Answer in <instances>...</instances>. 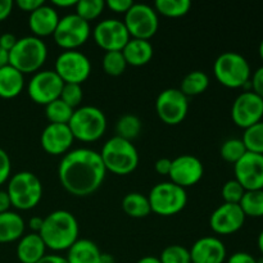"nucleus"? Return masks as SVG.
Here are the masks:
<instances>
[{
  "label": "nucleus",
  "mask_w": 263,
  "mask_h": 263,
  "mask_svg": "<svg viewBox=\"0 0 263 263\" xmlns=\"http://www.w3.org/2000/svg\"><path fill=\"white\" fill-rule=\"evenodd\" d=\"M152 212L159 216H174L181 212L187 203V194L184 187L171 181L159 182L152 187L148 195Z\"/></svg>",
  "instance_id": "8"
},
{
  "label": "nucleus",
  "mask_w": 263,
  "mask_h": 263,
  "mask_svg": "<svg viewBox=\"0 0 263 263\" xmlns=\"http://www.w3.org/2000/svg\"><path fill=\"white\" fill-rule=\"evenodd\" d=\"M141 131V121L135 115H123L116 123V133L125 140H134Z\"/></svg>",
  "instance_id": "31"
},
{
  "label": "nucleus",
  "mask_w": 263,
  "mask_h": 263,
  "mask_svg": "<svg viewBox=\"0 0 263 263\" xmlns=\"http://www.w3.org/2000/svg\"><path fill=\"white\" fill-rule=\"evenodd\" d=\"M68 127L74 139L91 143L104 135L107 130V117L100 108L82 105L73 110Z\"/></svg>",
  "instance_id": "5"
},
{
  "label": "nucleus",
  "mask_w": 263,
  "mask_h": 263,
  "mask_svg": "<svg viewBox=\"0 0 263 263\" xmlns=\"http://www.w3.org/2000/svg\"><path fill=\"white\" fill-rule=\"evenodd\" d=\"M244 193H246L244 187L235 179L229 180L222 186V190H221V194H222L223 200H225L223 203H230V204H239Z\"/></svg>",
  "instance_id": "39"
},
{
  "label": "nucleus",
  "mask_w": 263,
  "mask_h": 263,
  "mask_svg": "<svg viewBox=\"0 0 263 263\" xmlns=\"http://www.w3.org/2000/svg\"><path fill=\"white\" fill-rule=\"evenodd\" d=\"M41 146L51 156H64L73 144V135L68 125L49 123L41 134Z\"/></svg>",
  "instance_id": "19"
},
{
  "label": "nucleus",
  "mask_w": 263,
  "mask_h": 263,
  "mask_svg": "<svg viewBox=\"0 0 263 263\" xmlns=\"http://www.w3.org/2000/svg\"><path fill=\"white\" fill-rule=\"evenodd\" d=\"M14 3L12 0H0V22L10 15Z\"/></svg>",
  "instance_id": "47"
},
{
  "label": "nucleus",
  "mask_w": 263,
  "mask_h": 263,
  "mask_svg": "<svg viewBox=\"0 0 263 263\" xmlns=\"http://www.w3.org/2000/svg\"><path fill=\"white\" fill-rule=\"evenodd\" d=\"M63 85L64 82L54 69L39 71L28 82V95L37 104L48 105L49 103L59 99Z\"/></svg>",
  "instance_id": "13"
},
{
  "label": "nucleus",
  "mask_w": 263,
  "mask_h": 263,
  "mask_svg": "<svg viewBox=\"0 0 263 263\" xmlns=\"http://www.w3.org/2000/svg\"><path fill=\"white\" fill-rule=\"evenodd\" d=\"M43 223H44V218L39 217V216L31 217L30 221H28V226H30L31 230H32L33 233H36V234L40 233L41 228H43Z\"/></svg>",
  "instance_id": "50"
},
{
  "label": "nucleus",
  "mask_w": 263,
  "mask_h": 263,
  "mask_svg": "<svg viewBox=\"0 0 263 263\" xmlns=\"http://www.w3.org/2000/svg\"><path fill=\"white\" fill-rule=\"evenodd\" d=\"M258 53H259V57H261V59H262V62H263V40L261 41V44H259Z\"/></svg>",
  "instance_id": "55"
},
{
  "label": "nucleus",
  "mask_w": 263,
  "mask_h": 263,
  "mask_svg": "<svg viewBox=\"0 0 263 263\" xmlns=\"http://www.w3.org/2000/svg\"><path fill=\"white\" fill-rule=\"evenodd\" d=\"M246 222V215L239 204L223 203L216 208L210 217V226L218 235H230L240 230Z\"/></svg>",
  "instance_id": "18"
},
{
  "label": "nucleus",
  "mask_w": 263,
  "mask_h": 263,
  "mask_svg": "<svg viewBox=\"0 0 263 263\" xmlns=\"http://www.w3.org/2000/svg\"><path fill=\"white\" fill-rule=\"evenodd\" d=\"M251 89L263 99V66L257 68L251 76Z\"/></svg>",
  "instance_id": "41"
},
{
  "label": "nucleus",
  "mask_w": 263,
  "mask_h": 263,
  "mask_svg": "<svg viewBox=\"0 0 263 263\" xmlns=\"http://www.w3.org/2000/svg\"><path fill=\"white\" fill-rule=\"evenodd\" d=\"M136 263H161V261H159L158 257L145 256V257H143V258L139 259V261Z\"/></svg>",
  "instance_id": "53"
},
{
  "label": "nucleus",
  "mask_w": 263,
  "mask_h": 263,
  "mask_svg": "<svg viewBox=\"0 0 263 263\" xmlns=\"http://www.w3.org/2000/svg\"><path fill=\"white\" fill-rule=\"evenodd\" d=\"M10 207H12V203H10L7 190H0V213L8 212Z\"/></svg>",
  "instance_id": "48"
},
{
  "label": "nucleus",
  "mask_w": 263,
  "mask_h": 263,
  "mask_svg": "<svg viewBox=\"0 0 263 263\" xmlns=\"http://www.w3.org/2000/svg\"><path fill=\"white\" fill-rule=\"evenodd\" d=\"M10 171H12V163L9 156L4 149L0 148V185L10 179Z\"/></svg>",
  "instance_id": "40"
},
{
  "label": "nucleus",
  "mask_w": 263,
  "mask_h": 263,
  "mask_svg": "<svg viewBox=\"0 0 263 263\" xmlns=\"http://www.w3.org/2000/svg\"><path fill=\"white\" fill-rule=\"evenodd\" d=\"M127 63L123 57L122 50L105 51L103 57V69L109 76H121L125 72Z\"/></svg>",
  "instance_id": "34"
},
{
  "label": "nucleus",
  "mask_w": 263,
  "mask_h": 263,
  "mask_svg": "<svg viewBox=\"0 0 263 263\" xmlns=\"http://www.w3.org/2000/svg\"><path fill=\"white\" fill-rule=\"evenodd\" d=\"M231 118L238 127L244 130L261 122L263 118V99L252 90L241 92L234 100Z\"/></svg>",
  "instance_id": "14"
},
{
  "label": "nucleus",
  "mask_w": 263,
  "mask_h": 263,
  "mask_svg": "<svg viewBox=\"0 0 263 263\" xmlns=\"http://www.w3.org/2000/svg\"><path fill=\"white\" fill-rule=\"evenodd\" d=\"M156 110L164 123L179 125L186 117L189 100L180 89H166L157 97Z\"/></svg>",
  "instance_id": "12"
},
{
  "label": "nucleus",
  "mask_w": 263,
  "mask_h": 263,
  "mask_svg": "<svg viewBox=\"0 0 263 263\" xmlns=\"http://www.w3.org/2000/svg\"><path fill=\"white\" fill-rule=\"evenodd\" d=\"M73 110L66 104L63 100L57 99L54 102L45 105V116L50 123H59V125H68Z\"/></svg>",
  "instance_id": "32"
},
{
  "label": "nucleus",
  "mask_w": 263,
  "mask_h": 263,
  "mask_svg": "<svg viewBox=\"0 0 263 263\" xmlns=\"http://www.w3.org/2000/svg\"><path fill=\"white\" fill-rule=\"evenodd\" d=\"M92 37L105 51L122 50L131 39L125 23L116 18L100 21L92 30Z\"/></svg>",
  "instance_id": "15"
},
{
  "label": "nucleus",
  "mask_w": 263,
  "mask_h": 263,
  "mask_svg": "<svg viewBox=\"0 0 263 263\" xmlns=\"http://www.w3.org/2000/svg\"><path fill=\"white\" fill-rule=\"evenodd\" d=\"M204 175V167L199 158L192 154H182L172 159L170 179L171 182L181 187H189L198 184Z\"/></svg>",
  "instance_id": "17"
},
{
  "label": "nucleus",
  "mask_w": 263,
  "mask_h": 263,
  "mask_svg": "<svg viewBox=\"0 0 263 263\" xmlns=\"http://www.w3.org/2000/svg\"><path fill=\"white\" fill-rule=\"evenodd\" d=\"M123 23L130 33V37L149 40L158 31V13L152 5L145 3H134L133 7L125 13Z\"/></svg>",
  "instance_id": "9"
},
{
  "label": "nucleus",
  "mask_w": 263,
  "mask_h": 263,
  "mask_svg": "<svg viewBox=\"0 0 263 263\" xmlns=\"http://www.w3.org/2000/svg\"><path fill=\"white\" fill-rule=\"evenodd\" d=\"M80 226L77 218L64 210L54 211L44 217L39 235L51 251H68L79 240Z\"/></svg>",
  "instance_id": "2"
},
{
  "label": "nucleus",
  "mask_w": 263,
  "mask_h": 263,
  "mask_svg": "<svg viewBox=\"0 0 263 263\" xmlns=\"http://www.w3.org/2000/svg\"><path fill=\"white\" fill-rule=\"evenodd\" d=\"M99 154L105 170L115 175L131 174L139 164L138 149L131 141L120 136H113L105 141Z\"/></svg>",
  "instance_id": "3"
},
{
  "label": "nucleus",
  "mask_w": 263,
  "mask_h": 263,
  "mask_svg": "<svg viewBox=\"0 0 263 263\" xmlns=\"http://www.w3.org/2000/svg\"><path fill=\"white\" fill-rule=\"evenodd\" d=\"M104 163L98 152L79 148L63 156L58 167L62 186L74 197H87L102 186L105 179Z\"/></svg>",
  "instance_id": "1"
},
{
  "label": "nucleus",
  "mask_w": 263,
  "mask_h": 263,
  "mask_svg": "<svg viewBox=\"0 0 263 263\" xmlns=\"http://www.w3.org/2000/svg\"><path fill=\"white\" fill-rule=\"evenodd\" d=\"M7 64H9V53L3 48H0V68L5 67Z\"/></svg>",
  "instance_id": "52"
},
{
  "label": "nucleus",
  "mask_w": 263,
  "mask_h": 263,
  "mask_svg": "<svg viewBox=\"0 0 263 263\" xmlns=\"http://www.w3.org/2000/svg\"><path fill=\"white\" fill-rule=\"evenodd\" d=\"M154 49L149 40L143 39H133L127 41L122 54L126 59V63L134 67H141L148 64L153 58Z\"/></svg>",
  "instance_id": "23"
},
{
  "label": "nucleus",
  "mask_w": 263,
  "mask_h": 263,
  "mask_svg": "<svg viewBox=\"0 0 263 263\" xmlns=\"http://www.w3.org/2000/svg\"><path fill=\"white\" fill-rule=\"evenodd\" d=\"M246 153L247 148L241 139H229V140L223 141L220 149V154L222 157V159H225L226 162L233 164L240 161Z\"/></svg>",
  "instance_id": "35"
},
{
  "label": "nucleus",
  "mask_w": 263,
  "mask_h": 263,
  "mask_svg": "<svg viewBox=\"0 0 263 263\" xmlns=\"http://www.w3.org/2000/svg\"><path fill=\"white\" fill-rule=\"evenodd\" d=\"M54 71L64 84L81 85L91 73V63L81 51L64 50L57 58Z\"/></svg>",
  "instance_id": "11"
},
{
  "label": "nucleus",
  "mask_w": 263,
  "mask_h": 263,
  "mask_svg": "<svg viewBox=\"0 0 263 263\" xmlns=\"http://www.w3.org/2000/svg\"><path fill=\"white\" fill-rule=\"evenodd\" d=\"M239 205L246 217H263V190L246 192Z\"/></svg>",
  "instance_id": "29"
},
{
  "label": "nucleus",
  "mask_w": 263,
  "mask_h": 263,
  "mask_svg": "<svg viewBox=\"0 0 263 263\" xmlns=\"http://www.w3.org/2000/svg\"><path fill=\"white\" fill-rule=\"evenodd\" d=\"M17 40L18 39L15 37L13 33L10 32L2 33V35H0V48H3L4 50H7L8 53H9V51L14 48L15 44H17Z\"/></svg>",
  "instance_id": "45"
},
{
  "label": "nucleus",
  "mask_w": 263,
  "mask_h": 263,
  "mask_svg": "<svg viewBox=\"0 0 263 263\" xmlns=\"http://www.w3.org/2000/svg\"><path fill=\"white\" fill-rule=\"evenodd\" d=\"M105 7L104 0H77L76 14L86 22L95 20L103 13Z\"/></svg>",
  "instance_id": "36"
},
{
  "label": "nucleus",
  "mask_w": 263,
  "mask_h": 263,
  "mask_svg": "<svg viewBox=\"0 0 263 263\" xmlns=\"http://www.w3.org/2000/svg\"><path fill=\"white\" fill-rule=\"evenodd\" d=\"M48 58V46L36 36H25L17 40L9 51V64L25 73L37 72Z\"/></svg>",
  "instance_id": "4"
},
{
  "label": "nucleus",
  "mask_w": 263,
  "mask_h": 263,
  "mask_svg": "<svg viewBox=\"0 0 263 263\" xmlns=\"http://www.w3.org/2000/svg\"><path fill=\"white\" fill-rule=\"evenodd\" d=\"M7 193L12 207L21 211H28L40 203L43 197V185L35 174L21 171L9 179Z\"/></svg>",
  "instance_id": "6"
},
{
  "label": "nucleus",
  "mask_w": 263,
  "mask_h": 263,
  "mask_svg": "<svg viewBox=\"0 0 263 263\" xmlns=\"http://www.w3.org/2000/svg\"><path fill=\"white\" fill-rule=\"evenodd\" d=\"M122 210L133 218H144L151 215V203L148 197L141 193H128L122 199Z\"/></svg>",
  "instance_id": "27"
},
{
  "label": "nucleus",
  "mask_w": 263,
  "mask_h": 263,
  "mask_svg": "<svg viewBox=\"0 0 263 263\" xmlns=\"http://www.w3.org/2000/svg\"><path fill=\"white\" fill-rule=\"evenodd\" d=\"M25 86V77L22 72L10 64L0 68V98L12 99L18 97Z\"/></svg>",
  "instance_id": "25"
},
{
  "label": "nucleus",
  "mask_w": 263,
  "mask_h": 263,
  "mask_svg": "<svg viewBox=\"0 0 263 263\" xmlns=\"http://www.w3.org/2000/svg\"><path fill=\"white\" fill-rule=\"evenodd\" d=\"M192 8L190 0H157L154 3V9L157 13L171 18L182 17Z\"/></svg>",
  "instance_id": "30"
},
{
  "label": "nucleus",
  "mask_w": 263,
  "mask_h": 263,
  "mask_svg": "<svg viewBox=\"0 0 263 263\" xmlns=\"http://www.w3.org/2000/svg\"><path fill=\"white\" fill-rule=\"evenodd\" d=\"M25 220L18 213L8 211L0 213V243L20 240L25 233Z\"/></svg>",
  "instance_id": "26"
},
{
  "label": "nucleus",
  "mask_w": 263,
  "mask_h": 263,
  "mask_svg": "<svg viewBox=\"0 0 263 263\" xmlns=\"http://www.w3.org/2000/svg\"><path fill=\"white\" fill-rule=\"evenodd\" d=\"M172 159L168 158H159L156 162V171L157 174L163 175V176H168L170 171H171Z\"/></svg>",
  "instance_id": "46"
},
{
  "label": "nucleus",
  "mask_w": 263,
  "mask_h": 263,
  "mask_svg": "<svg viewBox=\"0 0 263 263\" xmlns=\"http://www.w3.org/2000/svg\"><path fill=\"white\" fill-rule=\"evenodd\" d=\"M241 140L246 145L247 152L263 154V121L246 128Z\"/></svg>",
  "instance_id": "33"
},
{
  "label": "nucleus",
  "mask_w": 263,
  "mask_h": 263,
  "mask_svg": "<svg viewBox=\"0 0 263 263\" xmlns=\"http://www.w3.org/2000/svg\"><path fill=\"white\" fill-rule=\"evenodd\" d=\"M226 263H257V259L247 252H236L229 257Z\"/></svg>",
  "instance_id": "44"
},
{
  "label": "nucleus",
  "mask_w": 263,
  "mask_h": 263,
  "mask_svg": "<svg viewBox=\"0 0 263 263\" xmlns=\"http://www.w3.org/2000/svg\"><path fill=\"white\" fill-rule=\"evenodd\" d=\"M82 97H84V92H82L81 85L64 84L59 99L63 100L72 109H76L82 102Z\"/></svg>",
  "instance_id": "38"
},
{
  "label": "nucleus",
  "mask_w": 263,
  "mask_h": 263,
  "mask_svg": "<svg viewBox=\"0 0 263 263\" xmlns=\"http://www.w3.org/2000/svg\"><path fill=\"white\" fill-rule=\"evenodd\" d=\"M192 263H223L228 257L222 240L215 236H204L189 249Z\"/></svg>",
  "instance_id": "20"
},
{
  "label": "nucleus",
  "mask_w": 263,
  "mask_h": 263,
  "mask_svg": "<svg viewBox=\"0 0 263 263\" xmlns=\"http://www.w3.org/2000/svg\"><path fill=\"white\" fill-rule=\"evenodd\" d=\"M210 85V77L203 71H193L189 72L186 76L182 79L180 85V91L185 97H195L207 90Z\"/></svg>",
  "instance_id": "28"
},
{
  "label": "nucleus",
  "mask_w": 263,
  "mask_h": 263,
  "mask_svg": "<svg viewBox=\"0 0 263 263\" xmlns=\"http://www.w3.org/2000/svg\"><path fill=\"white\" fill-rule=\"evenodd\" d=\"M59 14L55 8L50 5L43 4L40 8L30 13L28 17V26L36 37L53 35L59 22Z\"/></svg>",
  "instance_id": "21"
},
{
  "label": "nucleus",
  "mask_w": 263,
  "mask_h": 263,
  "mask_svg": "<svg viewBox=\"0 0 263 263\" xmlns=\"http://www.w3.org/2000/svg\"><path fill=\"white\" fill-rule=\"evenodd\" d=\"M235 180L249 190H263V154L247 152L240 161L234 164Z\"/></svg>",
  "instance_id": "16"
},
{
  "label": "nucleus",
  "mask_w": 263,
  "mask_h": 263,
  "mask_svg": "<svg viewBox=\"0 0 263 263\" xmlns=\"http://www.w3.org/2000/svg\"><path fill=\"white\" fill-rule=\"evenodd\" d=\"M257 263H263V256L261 257V258L257 259Z\"/></svg>",
  "instance_id": "56"
},
{
  "label": "nucleus",
  "mask_w": 263,
  "mask_h": 263,
  "mask_svg": "<svg viewBox=\"0 0 263 263\" xmlns=\"http://www.w3.org/2000/svg\"><path fill=\"white\" fill-rule=\"evenodd\" d=\"M53 4L59 8H67V7H76L77 0H53Z\"/></svg>",
  "instance_id": "51"
},
{
  "label": "nucleus",
  "mask_w": 263,
  "mask_h": 263,
  "mask_svg": "<svg viewBox=\"0 0 263 263\" xmlns=\"http://www.w3.org/2000/svg\"><path fill=\"white\" fill-rule=\"evenodd\" d=\"M46 246L36 233L23 235L17 246V257L21 263H37L45 256Z\"/></svg>",
  "instance_id": "22"
},
{
  "label": "nucleus",
  "mask_w": 263,
  "mask_h": 263,
  "mask_svg": "<svg viewBox=\"0 0 263 263\" xmlns=\"http://www.w3.org/2000/svg\"><path fill=\"white\" fill-rule=\"evenodd\" d=\"M90 23L76 13H71L59 20L53 33L54 41L64 50H77L90 37Z\"/></svg>",
  "instance_id": "10"
},
{
  "label": "nucleus",
  "mask_w": 263,
  "mask_h": 263,
  "mask_svg": "<svg viewBox=\"0 0 263 263\" xmlns=\"http://www.w3.org/2000/svg\"><path fill=\"white\" fill-rule=\"evenodd\" d=\"M15 4H17V7L20 8L21 10H23V12L32 13L33 10L40 8L41 5L45 4V3H44V0H18Z\"/></svg>",
  "instance_id": "43"
},
{
  "label": "nucleus",
  "mask_w": 263,
  "mask_h": 263,
  "mask_svg": "<svg viewBox=\"0 0 263 263\" xmlns=\"http://www.w3.org/2000/svg\"><path fill=\"white\" fill-rule=\"evenodd\" d=\"M257 244H258V249L261 252V254L263 256V230L259 233L258 239H257Z\"/></svg>",
  "instance_id": "54"
},
{
  "label": "nucleus",
  "mask_w": 263,
  "mask_h": 263,
  "mask_svg": "<svg viewBox=\"0 0 263 263\" xmlns=\"http://www.w3.org/2000/svg\"><path fill=\"white\" fill-rule=\"evenodd\" d=\"M66 258L68 263H100L102 252L94 241L79 239L67 251Z\"/></svg>",
  "instance_id": "24"
},
{
  "label": "nucleus",
  "mask_w": 263,
  "mask_h": 263,
  "mask_svg": "<svg viewBox=\"0 0 263 263\" xmlns=\"http://www.w3.org/2000/svg\"><path fill=\"white\" fill-rule=\"evenodd\" d=\"M158 258L161 263H192L189 249L177 244L166 247Z\"/></svg>",
  "instance_id": "37"
},
{
  "label": "nucleus",
  "mask_w": 263,
  "mask_h": 263,
  "mask_svg": "<svg viewBox=\"0 0 263 263\" xmlns=\"http://www.w3.org/2000/svg\"><path fill=\"white\" fill-rule=\"evenodd\" d=\"M213 73L221 85L230 89L244 87L252 76L249 62L236 51L220 54L213 64Z\"/></svg>",
  "instance_id": "7"
},
{
  "label": "nucleus",
  "mask_w": 263,
  "mask_h": 263,
  "mask_svg": "<svg viewBox=\"0 0 263 263\" xmlns=\"http://www.w3.org/2000/svg\"><path fill=\"white\" fill-rule=\"evenodd\" d=\"M133 0H108L105 5L115 13H126L133 7Z\"/></svg>",
  "instance_id": "42"
},
{
  "label": "nucleus",
  "mask_w": 263,
  "mask_h": 263,
  "mask_svg": "<svg viewBox=\"0 0 263 263\" xmlns=\"http://www.w3.org/2000/svg\"><path fill=\"white\" fill-rule=\"evenodd\" d=\"M37 263H68L66 257L58 254H45Z\"/></svg>",
  "instance_id": "49"
}]
</instances>
